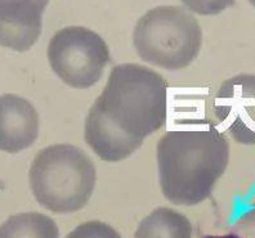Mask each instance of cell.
Segmentation results:
<instances>
[{"mask_svg": "<svg viewBox=\"0 0 255 238\" xmlns=\"http://www.w3.org/2000/svg\"><path fill=\"white\" fill-rule=\"evenodd\" d=\"M48 61L54 74L75 89L93 87L102 78L110 50L100 35L83 26L61 28L48 45Z\"/></svg>", "mask_w": 255, "mask_h": 238, "instance_id": "5", "label": "cell"}, {"mask_svg": "<svg viewBox=\"0 0 255 238\" xmlns=\"http://www.w3.org/2000/svg\"><path fill=\"white\" fill-rule=\"evenodd\" d=\"M160 187L171 204L193 206L210 196L230 161V142L210 122L205 129L171 130L157 143Z\"/></svg>", "mask_w": 255, "mask_h": 238, "instance_id": "2", "label": "cell"}, {"mask_svg": "<svg viewBox=\"0 0 255 238\" xmlns=\"http://www.w3.org/2000/svg\"><path fill=\"white\" fill-rule=\"evenodd\" d=\"M0 238H59V231L52 218L40 213H23L0 226Z\"/></svg>", "mask_w": 255, "mask_h": 238, "instance_id": "10", "label": "cell"}, {"mask_svg": "<svg viewBox=\"0 0 255 238\" xmlns=\"http://www.w3.org/2000/svg\"><path fill=\"white\" fill-rule=\"evenodd\" d=\"M49 0H0V47L23 53L41 34Z\"/></svg>", "mask_w": 255, "mask_h": 238, "instance_id": "7", "label": "cell"}, {"mask_svg": "<svg viewBox=\"0 0 255 238\" xmlns=\"http://www.w3.org/2000/svg\"><path fill=\"white\" fill-rule=\"evenodd\" d=\"M66 238H122V236L106 223L91 220L76 227Z\"/></svg>", "mask_w": 255, "mask_h": 238, "instance_id": "11", "label": "cell"}, {"mask_svg": "<svg viewBox=\"0 0 255 238\" xmlns=\"http://www.w3.org/2000/svg\"><path fill=\"white\" fill-rule=\"evenodd\" d=\"M192 12L201 16H215L235 4V0H181Z\"/></svg>", "mask_w": 255, "mask_h": 238, "instance_id": "12", "label": "cell"}, {"mask_svg": "<svg viewBox=\"0 0 255 238\" xmlns=\"http://www.w3.org/2000/svg\"><path fill=\"white\" fill-rule=\"evenodd\" d=\"M204 238H240L239 236L235 235L234 232L228 233V235H223V236H206Z\"/></svg>", "mask_w": 255, "mask_h": 238, "instance_id": "14", "label": "cell"}, {"mask_svg": "<svg viewBox=\"0 0 255 238\" xmlns=\"http://www.w3.org/2000/svg\"><path fill=\"white\" fill-rule=\"evenodd\" d=\"M166 81L144 66L123 63L110 72L85 119L84 139L101 160L118 162L161 129L168 115Z\"/></svg>", "mask_w": 255, "mask_h": 238, "instance_id": "1", "label": "cell"}, {"mask_svg": "<svg viewBox=\"0 0 255 238\" xmlns=\"http://www.w3.org/2000/svg\"><path fill=\"white\" fill-rule=\"evenodd\" d=\"M35 200L47 210L70 214L89 202L97 182L93 161L79 147L53 144L43 148L30 167Z\"/></svg>", "mask_w": 255, "mask_h": 238, "instance_id": "3", "label": "cell"}, {"mask_svg": "<svg viewBox=\"0 0 255 238\" xmlns=\"http://www.w3.org/2000/svg\"><path fill=\"white\" fill-rule=\"evenodd\" d=\"M232 232L240 238H255V202L235 223Z\"/></svg>", "mask_w": 255, "mask_h": 238, "instance_id": "13", "label": "cell"}, {"mask_svg": "<svg viewBox=\"0 0 255 238\" xmlns=\"http://www.w3.org/2000/svg\"><path fill=\"white\" fill-rule=\"evenodd\" d=\"M39 115L27 99L16 94L0 96V151L18 153L35 143Z\"/></svg>", "mask_w": 255, "mask_h": 238, "instance_id": "8", "label": "cell"}, {"mask_svg": "<svg viewBox=\"0 0 255 238\" xmlns=\"http://www.w3.org/2000/svg\"><path fill=\"white\" fill-rule=\"evenodd\" d=\"M249 1L253 6H255V0H249Z\"/></svg>", "mask_w": 255, "mask_h": 238, "instance_id": "15", "label": "cell"}, {"mask_svg": "<svg viewBox=\"0 0 255 238\" xmlns=\"http://www.w3.org/2000/svg\"><path fill=\"white\" fill-rule=\"evenodd\" d=\"M217 124L235 142L255 145V75L243 74L221 84L213 98Z\"/></svg>", "mask_w": 255, "mask_h": 238, "instance_id": "6", "label": "cell"}, {"mask_svg": "<svg viewBox=\"0 0 255 238\" xmlns=\"http://www.w3.org/2000/svg\"><path fill=\"white\" fill-rule=\"evenodd\" d=\"M199 22L182 6L160 5L138 19L133 43L144 62L177 71L192 63L201 49Z\"/></svg>", "mask_w": 255, "mask_h": 238, "instance_id": "4", "label": "cell"}, {"mask_svg": "<svg viewBox=\"0 0 255 238\" xmlns=\"http://www.w3.org/2000/svg\"><path fill=\"white\" fill-rule=\"evenodd\" d=\"M134 238H192V226L183 214L159 207L140 222Z\"/></svg>", "mask_w": 255, "mask_h": 238, "instance_id": "9", "label": "cell"}]
</instances>
